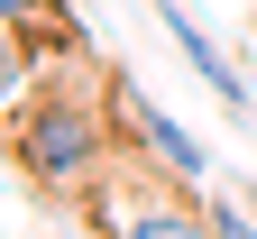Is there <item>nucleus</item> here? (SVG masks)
Segmentation results:
<instances>
[{
	"mask_svg": "<svg viewBox=\"0 0 257 239\" xmlns=\"http://www.w3.org/2000/svg\"><path fill=\"white\" fill-rule=\"evenodd\" d=\"M10 156H19L37 184L64 193V184H83L92 166L110 156V129H101V111H92L83 92H46L37 111H19V120H10Z\"/></svg>",
	"mask_w": 257,
	"mask_h": 239,
	"instance_id": "1",
	"label": "nucleus"
},
{
	"mask_svg": "<svg viewBox=\"0 0 257 239\" xmlns=\"http://www.w3.org/2000/svg\"><path fill=\"white\" fill-rule=\"evenodd\" d=\"M156 28H166V37L184 46V64H193V74H202V83H211L220 101H230V120H257V92H248V74H239V64H230V55L211 46V28L193 19L184 0H156Z\"/></svg>",
	"mask_w": 257,
	"mask_h": 239,
	"instance_id": "2",
	"label": "nucleus"
},
{
	"mask_svg": "<svg viewBox=\"0 0 257 239\" xmlns=\"http://www.w3.org/2000/svg\"><path fill=\"white\" fill-rule=\"evenodd\" d=\"M110 101H119V120H128V138H138V147H147L156 166H166L175 184H202V166H211V156L193 147V138H184V129H175L166 111H147V101L128 92V83H110Z\"/></svg>",
	"mask_w": 257,
	"mask_h": 239,
	"instance_id": "3",
	"label": "nucleus"
},
{
	"mask_svg": "<svg viewBox=\"0 0 257 239\" xmlns=\"http://www.w3.org/2000/svg\"><path fill=\"white\" fill-rule=\"evenodd\" d=\"M55 0H0V28H28V19H46Z\"/></svg>",
	"mask_w": 257,
	"mask_h": 239,
	"instance_id": "4",
	"label": "nucleus"
},
{
	"mask_svg": "<svg viewBox=\"0 0 257 239\" xmlns=\"http://www.w3.org/2000/svg\"><path fill=\"white\" fill-rule=\"evenodd\" d=\"M10 64H19V55H10V37H0V83H10Z\"/></svg>",
	"mask_w": 257,
	"mask_h": 239,
	"instance_id": "5",
	"label": "nucleus"
}]
</instances>
